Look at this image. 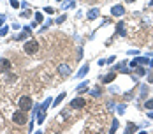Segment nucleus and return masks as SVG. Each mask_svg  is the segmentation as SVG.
Wrapping results in <instances>:
<instances>
[{
    "instance_id": "19",
    "label": "nucleus",
    "mask_w": 153,
    "mask_h": 134,
    "mask_svg": "<svg viewBox=\"0 0 153 134\" xmlns=\"http://www.w3.org/2000/svg\"><path fill=\"white\" fill-rule=\"evenodd\" d=\"M128 2H134V0H128Z\"/></svg>"
},
{
    "instance_id": "10",
    "label": "nucleus",
    "mask_w": 153,
    "mask_h": 134,
    "mask_svg": "<svg viewBox=\"0 0 153 134\" xmlns=\"http://www.w3.org/2000/svg\"><path fill=\"white\" fill-rule=\"evenodd\" d=\"M63 99H65V94H60V95H58V97L55 99V106H56V104H60V102H62Z\"/></svg>"
},
{
    "instance_id": "6",
    "label": "nucleus",
    "mask_w": 153,
    "mask_h": 134,
    "mask_svg": "<svg viewBox=\"0 0 153 134\" xmlns=\"http://www.w3.org/2000/svg\"><path fill=\"white\" fill-rule=\"evenodd\" d=\"M9 69H11V62L2 58V60H0V71H9Z\"/></svg>"
},
{
    "instance_id": "18",
    "label": "nucleus",
    "mask_w": 153,
    "mask_h": 134,
    "mask_svg": "<svg viewBox=\"0 0 153 134\" xmlns=\"http://www.w3.org/2000/svg\"><path fill=\"white\" fill-rule=\"evenodd\" d=\"M148 79H150V81L153 83V74H150V76H148Z\"/></svg>"
},
{
    "instance_id": "4",
    "label": "nucleus",
    "mask_w": 153,
    "mask_h": 134,
    "mask_svg": "<svg viewBox=\"0 0 153 134\" xmlns=\"http://www.w3.org/2000/svg\"><path fill=\"white\" fill-rule=\"evenodd\" d=\"M84 104H86V101H84L83 97H76V99H74V101L71 102V106H72L74 109H79V108H83Z\"/></svg>"
},
{
    "instance_id": "11",
    "label": "nucleus",
    "mask_w": 153,
    "mask_h": 134,
    "mask_svg": "<svg viewBox=\"0 0 153 134\" xmlns=\"http://www.w3.org/2000/svg\"><path fill=\"white\" fill-rule=\"evenodd\" d=\"M148 109H153V99H150V101H146V104H144Z\"/></svg>"
},
{
    "instance_id": "12",
    "label": "nucleus",
    "mask_w": 153,
    "mask_h": 134,
    "mask_svg": "<svg viewBox=\"0 0 153 134\" xmlns=\"http://www.w3.org/2000/svg\"><path fill=\"white\" fill-rule=\"evenodd\" d=\"M118 34H120V35H125V34H123V23L118 25Z\"/></svg>"
},
{
    "instance_id": "14",
    "label": "nucleus",
    "mask_w": 153,
    "mask_h": 134,
    "mask_svg": "<svg viewBox=\"0 0 153 134\" xmlns=\"http://www.w3.org/2000/svg\"><path fill=\"white\" fill-rule=\"evenodd\" d=\"M97 14H99V11H95V9H93V11H92V12H90V14H88V16H90V18H95V16H97Z\"/></svg>"
},
{
    "instance_id": "2",
    "label": "nucleus",
    "mask_w": 153,
    "mask_h": 134,
    "mask_svg": "<svg viewBox=\"0 0 153 134\" xmlns=\"http://www.w3.org/2000/svg\"><path fill=\"white\" fill-rule=\"evenodd\" d=\"M18 106H19V109H23V111H30L32 109V99L28 95H23V97L19 99Z\"/></svg>"
},
{
    "instance_id": "3",
    "label": "nucleus",
    "mask_w": 153,
    "mask_h": 134,
    "mask_svg": "<svg viewBox=\"0 0 153 134\" xmlns=\"http://www.w3.org/2000/svg\"><path fill=\"white\" fill-rule=\"evenodd\" d=\"M23 50H25V53L32 55V53H35V51L39 50V42H37V41H28V42H25Z\"/></svg>"
},
{
    "instance_id": "5",
    "label": "nucleus",
    "mask_w": 153,
    "mask_h": 134,
    "mask_svg": "<svg viewBox=\"0 0 153 134\" xmlns=\"http://www.w3.org/2000/svg\"><path fill=\"white\" fill-rule=\"evenodd\" d=\"M58 73H60L62 76H69V74H71V67H69L67 64H60V65H58Z\"/></svg>"
},
{
    "instance_id": "17",
    "label": "nucleus",
    "mask_w": 153,
    "mask_h": 134,
    "mask_svg": "<svg viewBox=\"0 0 153 134\" xmlns=\"http://www.w3.org/2000/svg\"><path fill=\"white\" fill-rule=\"evenodd\" d=\"M4 25V16H0V27Z\"/></svg>"
},
{
    "instance_id": "13",
    "label": "nucleus",
    "mask_w": 153,
    "mask_h": 134,
    "mask_svg": "<svg viewBox=\"0 0 153 134\" xmlns=\"http://www.w3.org/2000/svg\"><path fill=\"white\" fill-rule=\"evenodd\" d=\"M35 19H37V21H39V23H40V21H42V19H44V18H42V14H40V12H37V14H35Z\"/></svg>"
},
{
    "instance_id": "7",
    "label": "nucleus",
    "mask_w": 153,
    "mask_h": 134,
    "mask_svg": "<svg viewBox=\"0 0 153 134\" xmlns=\"http://www.w3.org/2000/svg\"><path fill=\"white\" fill-rule=\"evenodd\" d=\"M113 14H116V16H120V14H123V7H120V6H116V7H113V11H111Z\"/></svg>"
},
{
    "instance_id": "8",
    "label": "nucleus",
    "mask_w": 153,
    "mask_h": 134,
    "mask_svg": "<svg viewBox=\"0 0 153 134\" xmlns=\"http://www.w3.org/2000/svg\"><path fill=\"white\" fill-rule=\"evenodd\" d=\"M115 78H116V74H113V73H111V74H107V76H106L102 81H104V83H109V81H113Z\"/></svg>"
},
{
    "instance_id": "1",
    "label": "nucleus",
    "mask_w": 153,
    "mask_h": 134,
    "mask_svg": "<svg viewBox=\"0 0 153 134\" xmlns=\"http://www.w3.org/2000/svg\"><path fill=\"white\" fill-rule=\"evenodd\" d=\"M12 122L18 124V125H25L27 124V111L19 109V111H16V113H12Z\"/></svg>"
},
{
    "instance_id": "16",
    "label": "nucleus",
    "mask_w": 153,
    "mask_h": 134,
    "mask_svg": "<svg viewBox=\"0 0 153 134\" xmlns=\"http://www.w3.org/2000/svg\"><path fill=\"white\" fill-rule=\"evenodd\" d=\"M11 6H12L14 9H16V7H19V6H18V2H16V0H11Z\"/></svg>"
},
{
    "instance_id": "9",
    "label": "nucleus",
    "mask_w": 153,
    "mask_h": 134,
    "mask_svg": "<svg viewBox=\"0 0 153 134\" xmlns=\"http://www.w3.org/2000/svg\"><path fill=\"white\" fill-rule=\"evenodd\" d=\"M37 122H39V124H42V122H44V109H42V111H39V115H37Z\"/></svg>"
},
{
    "instance_id": "15",
    "label": "nucleus",
    "mask_w": 153,
    "mask_h": 134,
    "mask_svg": "<svg viewBox=\"0 0 153 134\" xmlns=\"http://www.w3.org/2000/svg\"><path fill=\"white\" fill-rule=\"evenodd\" d=\"M5 34H7V28H0V37L5 35Z\"/></svg>"
}]
</instances>
